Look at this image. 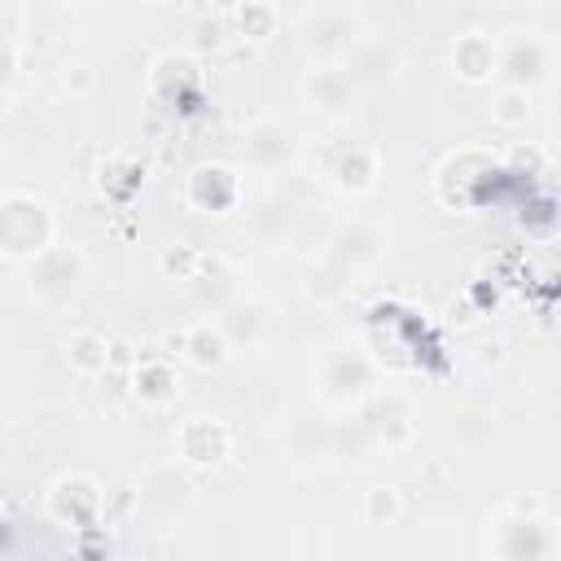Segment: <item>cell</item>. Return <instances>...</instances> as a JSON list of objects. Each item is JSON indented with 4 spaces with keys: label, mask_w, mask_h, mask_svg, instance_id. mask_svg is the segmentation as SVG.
<instances>
[{
    "label": "cell",
    "mask_w": 561,
    "mask_h": 561,
    "mask_svg": "<svg viewBox=\"0 0 561 561\" xmlns=\"http://www.w3.org/2000/svg\"><path fill=\"white\" fill-rule=\"evenodd\" d=\"M57 237V215L35 193L0 197V254L4 259H39Z\"/></svg>",
    "instance_id": "obj_1"
},
{
    "label": "cell",
    "mask_w": 561,
    "mask_h": 561,
    "mask_svg": "<svg viewBox=\"0 0 561 561\" xmlns=\"http://www.w3.org/2000/svg\"><path fill=\"white\" fill-rule=\"evenodd\" d=\"M491 552L504 557V561H548L557 552V535H552V522L539 513H522V508H508L500 522H495V539H491Z\"/></svg>",
    "instance_id": "obj_2"
},
{
    "label": "cell",
    "mask_w": 561,
    "mask_h": 561,
    "mask_svg": "<svg viewBox=\"0 0 561 561\" xmlns=\"http://www.w3.org/2000/svg\"><path fill=\"white\" fill-rule=\"evenodd\" d=\"M316 381H320V394H324L333 408H355V403H364V399L373 394V359H368L364 351L337 346V351H329V355L320 359Z\"/></svg>",
    "instance_id": "obj_3"
},
{
    "label": "cell",
    "mask_w": 561,
    "mask_h": 561,
    "mask_svg": "<svg viewBox=\"0 0 561 561\" xmlns=\"http://www.w3.org/2000/svg\"><path fill=\"white\" fill-rule=\"evenodd\" d=\"M495 75L508 83V88H543L548 75H552V44L535 31H522L513 35L504 48H495Z\"/></svg>",
    "instance_id": "obj_4"
},
{
    "label": "cell",
    "mask_w": 561,
    "mask_h": 561,
    "mask_svg": "<svg viewBox=\"0 0 561 561\" xmlns=\"http://www.w3.org/2000/svg\"><path fill=\"white\" fill-rule=\"evenodd\" d=\"M364 39V26L346 9H320L302 22V53L316 61H342Z\"/></svg>",
    "instance_id": "obj_5"
},
{
    "label": "cell",
    "mask_w": 561,
    "mask_h": 561,
    "mask_svg": "<svg viewBox=\"0 0 561 561\" xmlns=\"http://www.w3.org/2000/svg\"><path fill=\"white\" fill-rule=\"evenodd\" d=\"M83 272H88V263H83L79 250H70V245H48V250L35 259L31 289H35V298H44V302H66V298L79 289Z\"/></svg>",
    "instance_id": "obj_6"
},
{
    "label": "cell",
    "mask_w": 561,
    "mask_h": 561,
    "mask_svg": "<svg viewBox=\"0 0 561 561\" xmlns=\"http://www.w3.org/2000/svg\"><path fill=\"white\" fill-rule=\"evenodd\" d=\"M355 92H359V79H355L351 66H342V61H324L320 70H311V75L302 79V96H307L316 110H324V114H346V110L355 105Z\"/></svg>",
    "instance_id": "obj_7"
},
{
    "label": "cell",
    "mask_w": 561,
    "mask_h": 561,
    "mask_svg": "<svg viewBox=\"0 0 561 561\" xmlns=\"http://www.w3.org/2000/svg\"><path fill=\"white\" fill-rule=\"evenodd\" d=\"M215 324H219L224 337H228L232 346H241V351H254V346H263V342L272 337V311H267L263 298H232V302L219 311Z\"/></svg>",
    "instance_id": "obj_8"
},
{
    "label": "cell",
    "mask_w": 561,
    "mask_h": 561,
    "mask_svg": "<svg viewBox=\"0 0 561 561\" xmlns=\"http://www.w3.org/2000/svg\"><path fill=\"white\" fill-rule=\"evenodd\" d=\"M175 447H180V456H184L188 465H197V469H215V465L228 456L232 434H228L219 421H210V416H188V421L180 425Z\"/></svg>",
    "instance_id": "obj_9"
},
{
    "label": "cell",
    "mask_w": 561,
    "mask_h": 561,
    "mask_svg": "<svg viewBox=\"0 0 561 561\" xmlns=\"http://www.w3.org/2000/svg\"><path fill=\"white\" fill-rule=\"evenodd\" d=\"M237 197H241V184H237V175H232L228 167H219V162L197 167V171L188 175V206L202 210V215H224V210L237 206Z\"/></svg>",
    "instance_id": "obj_10"
},
{
    "label": "cell",
    "mask_w": 561,
    "mask_h": 561,
    "mask_svg": "<svg viewBox=\"0 0 561 561\" xmlns=\"http://www.w3.org/2000/svg\"><path fill=\"white\" fill-rule=\"evenodd\" d=\"M294 153H298V140H294V131H289L285 123H276V118H263V123H254V127L245 131V158H250L259 171H280V167L294 162Z\"/></svg>",
    "instance_id": "obj_11"
},
{
    "label": "cell",
    "mask_w": 561,
    "mask_h": 561,
    "mask_svg": "<svg viewBox=\"0 0 561 561\" xmlns=\"http://www.w3.org/2000/svg\"><path fill=\"white\" fill-rule=\"evenodd\" d=\"M171 346H175L193 368H202V373L224 368V364H228V351H232V342L224 337V329H219V324H210V320L188 324L180 337H171Z\"/></svg>",
    "instance_id": "obj_12"
},
{
    "label": "cell",
    "mask_w": 561,
    "mask_h": 561,
    "mask_svg": "<svg viewBox=\"0 0 561 561\" xmlns=\"http://www.w3.org/2000/svg\"><path fill=\"white\" fill-rule=\"evenodd\" d=\"M377 250H381V241L368 224H346L329 245V263H333L337 276H346V272H359L364 263H373Z\"/></svg>",
    "instance_id": "obj_13"
},
{
    "label": "cell",
    "mask_w": 561,
    "mask_h": 561,
    "mask_svg": "<svg viewBox=\"0 0 561 561\" xmlns=\"http://www.w3.org/2000/svg\"><path fill=\"white\" fill-rule=\"evenodd\" d=\"M451 70L465 79V83H486L495 79V44L486 35H460L456 48H451Z\"/></svg>",
    "instance_id": "obj_14"
},
{
    "label": "cell",
    "mask_w": 561,
    "mask_h": 561,
    "mask_svg": "<svg viewBox=\"0 0 561 561\" xmlns=\"http://www.w3.org/2000/svg\"><path fill=\"white\" fill-rule=\"evenodd\" d=\"M131 390H136L140 403L167 408V403L180 394V377H175V368H171L167 359H145V364L131 368Z\"/></svg>",
    "instance_id": "obj_15"
},
{
    "label": "cell",
    "mask_w": 561,
    "mask_h": 561,
    "mask_svg": "<svg viewBox=\"0 0 561 561\" xmlns=\"http://www.w3.org/2000/svg\"><path fill=\"white\" fill-rule=\"evenodd\" d=\"M329 175L342 193H373L377 188V153L368 145H351V149H342V158L333 162Z\"/></svg>",
    "instance_id": "obj_16"
},
{
    "label": "cell",
    "mask_w": 561,
    "mask_h": 561,
    "mask_svg": "<svg viewBox=\"0 0 561 561\" xmlns=\"http://www.w3.org/2000/svg\"><path fill=\"white\" fill-rule=\"evenodd\" d=\"M96 504H101V491H96V482H88V478H66V482H57V491H53V513H57V517H70L75 526H79V522H92Z\"/></svg>",
    "instance_id": "obj_17"
},
{
    "label": "cell",
    "mask_w": 561,
    "mask_h": 561,
    "mask_svg": "<svg viewBox=\"0 0 561 561\" xmlns=\"http://www.w3.org/2000/svg\"><path fill=\"white\" fill-rule=\"evenodd\" d=\"M66 359L79 373H105L110 368V342L96 329H75L66 337Z\"/></svg>",
    "instance_id": "obj_18"
},
{
    "label": "cell",
    "mask_w": 561,
    "mask_h": 561,
    "mask_svg": "<svg viewBox=\"0 0 561 561\" xmlns=\"http://www.w3.org/2000/svg\"><path fill=\"white\" fill-rule=\"evenodd\" d=\"M495 434V412L486 403H465L451 412V438L460 447H482Z\"/></svg>",
    "instance_id": "obj_19"
},
{
    "label": "cell",
    "mask_w": 561,
    "mask_h": 561,
    "mask_svg": "<svg viewBox=\"0 0 561 561\" xmlns=\"http://www.w3.org/2000/svg\"><path fill=\"white\" fill-rule=\"evenodd\" d=\"M364 430H368L373 438H381L386 447H403V443L416 434V425H412L408 408H403V403H394V399H386V403L377 408V421H368Z\"/></svg>",
    "instance_id": "obj_20"
},
{
    "label": "cell",
    "mask_w": 561,
    "mask_h": 561,
    "mask_svg": "<svg viewBox=\"0 0 561 561\" xmlns=\"http://www.w3.org/2000/svg\"><path fill=\"white\" fill-rule=\"evenodd\" d=\"M530 114H535V92H526V88H508V83L495 92L491 118H495L500 127H526Z\"/></svg>",
    "instance_id": "obj_21"
},
{
    "label": "cell",
    "mask_w": 561,
    "mask_h": 561,
    "mask_svg": "<svg viewBox=\"0 0 561 561\" xmlns=\"http://www.w3.org/2000/svg\"><path fill=\"white\" fill-rule=\"evenodd\" d=\"M390 66H394V53L377 39H359L355 53H351V75L355 79H381V75H390Z\"/></svg>",
    "instance_id": "obj_22"
},
{
    "label": "cell",
    "mask_w": 561,
    "mask_h": 561,
    "mask_svg": "<svg viewBox=\"0 0 561 561\" xmlns=\"http://www.w3.org/2000/svg\"><path fill=\"white\" fill-rule=\"evenodd\" d=\"M364 517H368L373 526L394 522V517H399V491H394V486H373V491L364 495Z\"/></svg>",
    "instance_id": "obj_23"
},
{
    "label": "cell",
    "mask_w": 561,
    "mask_h": 561,
    "mask_svg": "<svg viewBox=\"0 0 561 561\" xmlns=\"http://www.w3.org/2000/svg\"><path fill=\"white\" fill-rule=\"evenodd\" d=\"M241 31H245L250 39H267V35L276 31V13H272V4H263V0H245V4H241Z\"/></svg>",
    "instance_id": "obj_24"
},
{
    "label": "cell",
    "mask_w": 561,
    "mask_h": 561,
    "mask_svg": "<svg viewBox=\"0 0 561 561\" xmlns=\"http://www.w3.org/2000/svg\"><path fill=\"white\" fill-rule=\"evenodd\" d=\"M13 70H18V48L9 39H0V88L13 83Z\"/></svg>",
    "instance_id": "obj_25"
},
{
    "label": "cell",
    "mask_w": 561,
    "mask_h": 561,
    "mask_svg": "<svg viewBox=\"0 0 561 561\" xmlns=\"http://www.w3.org/2000/svg\"><path fill=\"white\" fill-rule=\"evenodd\" d=\"M66 88H75V92H88V88H92V70H88V66H70V75H66Z\"/></svg>",
    "instance_id": "obj_26"
},
{
    "label": "cell",
    "mask_w": 561,
    "mask_h": 561,
    "mask_svg": "<svg viewBox=\"0 0 561 561\" xmlns=\"http://www.w3.org/2000/svg\"><path fill=\"white\" fill-rule=\"evenodd\" d=\"M9 105H13V96H9V88H0V114H9Z\"/></svg>",
    "instance_id": "obj_27"
},
{
    "label": "cell",
    "mask_w": 561,
    "mask_h": 561,
    "mask_svg": "<svg viewBox=\"0 0 561 561\" xmlns=\"http://www.w3.org/2000/svg\"><path fill=\"white\" fill-rule=\"evenodd\" d=\"M66 4H96V0H66Z\"/></svg>",
    "instance_id": "obj_28"
}]
</instances>
